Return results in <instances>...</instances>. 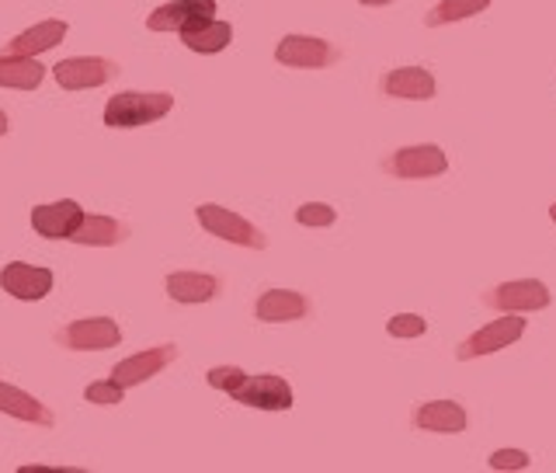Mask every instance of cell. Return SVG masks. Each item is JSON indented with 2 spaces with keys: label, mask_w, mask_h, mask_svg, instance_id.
I'll return each mask as SVG.
<instances>
[{
  "label": "cell",
  "mask_w": 556,
  "mask_h": 473,
  "mask_svg": "<svg viewBox=\"0 0 556 473\" xmlns=\"http://www.w3.org/2000/svg\"><path fill=\"white\" fill-rule=\"evenodd\" d=\"M52 77L66 91H91L118 77V63L101 60V57H77V60H63L52 66Z\"/></svg>",
  "instance_id": "obj_5"
},
{
  "label": "cell",
  "mask_w": 556,
  "mask_h": 473,
  "mask_svg": "<svg viewBox=\"0 0 556 473\" xmlns=\"http://www.w3.org/2000/svg\"><path fill=\"white\" fill-rule=\"evenodd\" d=\"M410 422L421 432L456 435V432H466V411L456 404V400H428V404H421L410 414Z\"/></svg>",
  "instance_id": "obj_15"
},
{
  "label": "cell",
  "mask_w": 556,
  "mask_h": 473,
  "mask_svg": "<svg viewBox=\"0 0 556 473\" xmlns=\"http://www.w3.org/2000/svg\"><path fill=\"white\" fill-rule=\"evenodd\" d=\"M63 39H66V22H60V17H49V22L31 25L28 32L14 35L4 52H14V57H39V52L60 46Z\"/></svg>",
  "instance_id": "obj_20"
},
{
  "label": "cell",
  "mask_w": 556,
  "mask_h": 473,
  "mask_svg": "<svg viewBox=\"0 0 556 473\" xmlns=\"http://www.w3.org/2000/svg\"><path fill=\"white\" fill-rule=\"evenodd\" d=\"M84 209L74 199H63V202H49V206H35L31 209V226L49 240H70L74 226L80 223Z\"/></svg>",
  "instance_id": "obj_13"
},
{
  "label": "cell",
  "mask_w": 556,
  "mask_h": 473,
  "mask_svg": "<svg viewBox=\"0 0 556 473\" xmlns=\"http://www.w3.org/2000/svg\"><path fill=\"white\" fill-rule=\"evenodd\" d=\"M216 14V0H170V4H161L150 17L147 28L150 32H185L195 28L202 22Z\"/></svg>",
  "instance_id": "obj_11"
},
{
  "label": "cell",
  "mask_w": 556,
  "mask_h": 473,
  "mask_svg": "<svg viewBox=\"0 0 556 473\" xmlns=\"http://www.w3.org/2000/svg\"><path fill=\"white\" fill-rule=\"evenodd\" d=\"M358 4H365V8H382V4H393V0H358Z\"/></svg>",
  "instance_id": "obj_29"
},
{
  "label": "cell",
  "mask_w": 556,
  "mask_h": 473,
  "mask_svg": "<svg viewBox=\"0 0 556 473\" xmlns=\"http://www.w3.org/2000/svg\"><path fill=\"white\" fill-rule=\"evenodd\" d=\"M486 8H491V0H439V4L425 14V25L428 28L452 25V22H463V17H473Z\"/></svg>",
  "instance_id": "obj_23"
},
{
  "label": "cell",
  "mask_w": 556,
  "mask_h": 473,
  "mask_svg": "<svg viewBox=\"0 0 556 473\" xmlns=\"http://www.w3.org/2000/svg\"><path fill=\"white\" fill-rule=\"evenodd\" d=\"M529 452H521V449H497L491 452V466L494 470H529Z\"/></svg>",
  "instance_id": "obj_28"
},
{
  "label": "cell",
  "mask_w": 556,
  "mask_h": 473,
  "mask_svg": "<svg viewBox=\"0 0 556 473\" xmlns=\"http://www.w3.org/2000/svg\"><path fill=\"white\" fill-rule=\"evenodd\" d=\"M118 341H122V331L112 318L74 321L60 331V345L74 348V352H101V348H115Z\"/></svg>",
  "instance_id": "obj_8"
},
{
  "label": "cell",
  "mask_w": 556,
  "mask_h": 473,
  "mask_svg": "<svg viewBox=\"0 0 556 473\" xmlns=\"http://www.w3.org/2000/svg\"><path fill=\"white\" fill-rule=\"evenodd\" d=\"M486 307L494 310H518V313H529V310H546L549 307V289L539 283V278H515V283H501L491 292L483 296Z\"/></svg>",
  "instance_id": "obj_7"
},
{
  "label": "cell",
  "mask_w": 556,
  "mask_h": 473,
  "mask_svg": "<svg viewBox=\"0 0 556 473\" xmlns=\"http://www.w3.org/2000/svg\"><path fill=\"white\" fill-rule=\"evenodd\" d=\"M52 272L42 265H25V261H11V265L0 272V286L11 292L14 300H42L52 292Z\"/></svg>",
  "instance_id": "obj_12"
},
{
  "label": "cell",
  "mask_w": 556,
  "mask_h": 473,
  "mask_svg": "<svg viewBox=\"0 0 556 473\" xmlns=\"http://www.w3.org/2000/svg\"><path fill=\"white\" fill-rule=\"evenodd\" d=\"M243 370H237V365H216V370H208V387H216V390H226V394H233L240 383H243Z\"/></svg>",
  "instance_id": "obj_26"
},
{
  "label": "cell",
  "mask_w": 556,
  "mask_h": 473,
  "mask_svg": "<svg viewBox=\"0 0 556 473\" xmlns=\"http://www.w3.org/2000/svg\"><path fill=\"white\" fill-rule=\"evenodd\" d=\"M84 397L91 400V404L115 408V404H122V387L115 379H98V383H91V387L84 390Z\"/></svg>",
  "instance_id": "obj_25"
},
{
  "label": "cell",
  "mask_w": 556,
  "mask_h": 473,
  "mask_svg": "<svg viewBox=\"0 0 556 473\" xmlns=\"http://www.w3.org/2000/svg\"><path fill=\"white\" fill-rule=\"evenodd\" d=\"M42 80H46V66H39L31 57H14V52H4V57H0V87L35 91Z\"/></svg>",
  "instance_id": "obj_21"
},
{
  "label": "cell",
  "mask_w": 556,
  "mask_h": 473,
  "mask_svg": "<svg viewBox=\"0 0 556 473\" xmlns=\"http://www.w3.org/2000/svg\"><path fill=\"white\" fill-rule=\"evenodd\" d=\"M199 223H202L213 237H223V240H230V244H240V248H254V251H265V248H268V237L261 234L251 220L237 216L233 209H223V206L205 202V206H199Z\"/></svg>",
  "instance_id": "obj_2"
},
{
  "label": "cell",
  "mask_w": 556,
  "mask_h": 473,
  "mask_svg": "<svg viewBox=\"0 0 556 473\" xmlns=\"http://www.w3.org/2000/svg\"><path fill=\"white\" fill-rule=\"evenodd\" d=\"M0 414H11L17 422H28L39 428L56 425V418H52V411L42 404V400H35L31 394L17 390V387H8V383H0Z\"/></svg>",
  "instance_id": "obj_16"
},
{
  "label": "cell",
  "mask_w": 556,
  "mask_h": 473,
  "mask_svg": "<svg viewBox=\"0 0 556 473\" xmlns=\"http://www.w3.org/2000/svg\"><path fill=\"white\" fill-rule=\"evenodd\" d=\"M390 174H396V178H439V174L448 171V157L442 153V147L434 144H417V147H404L396 150L390 157Z\"/></svg>",
  "instance_id": "obj_6"
},
{
  "label": "cell",
  "mask_w": 556,
  "mask_h": 473,
  "mask_svg": "<svg viewBox=\"0 0 556 473\" xmlns=\"http://www.w3.org/2000/svg\"><path fill=\"white\" fill-rule=\"evenodd\" d=\"M174 359H178V348H174V345L143 348V352L122 359L115 370H112V379L118 383L122 390H126V387H139V383H147V379H153L161 370H167Z\"/></svg>",
  "instance_id": "obj_9"
},
{
  "label": "cell",
  "mask_w": 556,
  "mask_h": 473,
  "mask_svg": "<svg viewBox=\"0 0 556 473\" xmlns=\"http://www.w3.org/2000/svg\"><path fill=\"white\" fill-rule=\"evenodd\" d=\"M295 223H303V226H330L334 223V209L324 206V202H306L295 209Z\"/></svg>",
  "instance_id": "obj_27"
},
{
  "label": "cell",
  "mask_w": 556,
  "mask_h": 473,
  "mask_svg": "<svg viewBox=\"0 0 556 473\" xmlns=\"http://www.w3.org/2000/svg\"><path fill=\"white\" fill-rule=\"evenodd\" d=\"M521 335H526V321H521V318L491 321L483 331H477V335H469L466 341H459L456 359L469 362V359H480V356H494V352H501V348L515 345Z\"/></svg>",
  "instance_id": "obj_4"
},
{
  "label": "cell",
  "mask_w": 556,
  "mask_h": 473,
  "mask_svg": "<svg viewBox=\"0 0 556 473\" xmlns=\"http://www.w3.org/2000/svg\"><path fill=\"white\" fill-rule=\"evenodd\" d=\"M174 109V95L167 91H122L104 104V126L136 129L164 119Z\"/></svg>",
  "instance_id": "obj_1"
},
{
  "label": "cell",
  "mask_w": 556,
  "mask_h": 473,
  "mask_svg": "<svg viewBox=\"0 0 556 473\" xmlns=\"http://www.w3.org/2000/svg\"><path fill=\"white\" fill-rule=\"evenodd\" d=\"M126 237H129L126 223H118L112 216H87V213L74 226V234H70V240L87 244V248H115V244H122Z\"/></svg>",
  "instance_id": "obj_19"
},
{
  "label": "cell",
  "mask_w": 556,
  "mask_h": 473,
  "mask_svg": "<svg viewBox=\"0 0 556 473\" xmlns=\"http://www.w3.org/2000/svg\"><path fill=\"white\" fill-rule=\"evenodd\" d=\"M230 397L237 400V404H248L257 411H289L292 408V387L275 373L243 376V383Z\"/></svg>",
  "instance_id": "obj_3"
},
{
  "label": "cell",
  "mask_w": 556,
  "mask_h": 473,
  "mask_svg": "<svg viewBox=\"0 0 556 473\" xmlns=\"http://www.w3.org/2000/svg\"><path fill=\"white\" fill-rule=\"evenodd\" d=\"M164 289L170 300H178V303H208L223 289V283L216 275H205V272H174L167 275Z\"/></svg>",
  "instance_id": "obj_17"
},
{
  "label": "cell",
  "mask_w": 556,
  "mask_h": 473,
  "mask_svg": "<svg viewBox=\"0 0 556 473\" xmlns=\"http://www.w3.org/2000/svg\"><path fill=\"white\" fill-rule=\"evenodd\" d=\"M8 129H11V126H8V115L0 112V136H8Z\"/></svg>",
  "instance_id": "obj_30"
},
{
  "label": "cell",
  "mask_w": 556,
  "mask_h": 473,
  "mask_svg": "<svg viewBox=\"0 0 556 473\" xmlns=\"http://www.w3.org/2000/svg\"><path fill=\"white\" fill-rule=\"evenodd\" d=\"M275 60L282 66H300V70H320L338 60V49L317 39V35H286L275 49Z\"/></svg>",
  "instance_id": "obj_10"
},
{
  "label": "cell",
  "mask_w": 556,
  "mask_h": 473,
  "mask_svg": "<svg viewBox=\"0 0 556 473\" xmlns=\"http://www.w3.org/2000/svg\"><path fill=\"white\" fill-rule=\"evenodd\" d=\"M387 331L393 338H421L428 331V321L421 318V313H396V318L387 324Z\"/></svg>",
  "instance_id": "obj_24"
},
{
  "label": "cell",
  "mask_w": 556,
  "mask_h": 473,
  "mask_svg": "<svg viewBox=\"0 0 556 473\" xmlns=\"http://www.w3.org/2000/svg\"><path fill=\"white\" fill-rule=\"evenodd\" d=\"M181 42L191 49V52H223L226 46L233 42V28L226 22H216V17H208V22L195 25V28H185L181 32Z\"/></svg>",
  "instance_id": "obj_22"
},
{
  "label": "cell",
  "mask_w": 556,
  "mask_h": 473,
  "mask_svg": "<svg viewBox=\"0 0 556 473\" xmlns=\"http://www.w3.org/2000/svg\"><path fill=\"white\" fill-rule=\"evenodd\" d=\"M549 220H553V223H556V202H553V206H549Z\"/></svg>",
  "instance_id": "obj_31"
},
{
  "label": "cell",
  "mask_w": 556,
  "mask_h": 473,
  "mask_svg": "<svg viewBox=\"0 0 556 473\" xmlns=\"http://www.w3.org/2000/svg\"><path fill=\"white\" fill-rule=\"evenodd\" d=\"M309 313L306 296L292 292V289H268L257 300V321L265 324H286V321H300Z\"/></svg>",
  "instance_id": "obj_18"
},
{
  "label": "cell",
  "mask_w": 556,
  "mask_h": 473,
  "mask_svg": "<svg viewBox=\"0 0 556 473\" xmlns=\"http://www.w3.org/2000/svg\"><path fill=\"white\" fill-rule=\"evenodd\" d=\"M379 91L387 98L428 101V98H434V77L425 66H400V70H390V74L379 80Z\"/></svg>",
  "instance_id": "obj_14"
}]
</instances>
